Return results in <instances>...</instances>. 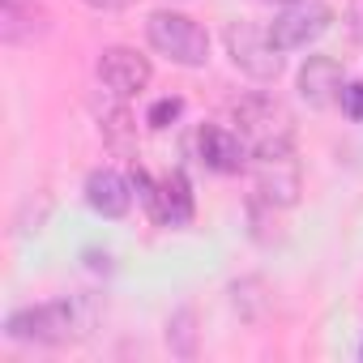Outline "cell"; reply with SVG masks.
<instances>
[{
    "mask_svg": "<svg viewBox=\"0 0 363 363\" xmlns=\"http://www.w3.org/2000/svg\"><path fill=\"white\" fill-rule=\"evenodd\" d=\"M342 111H346L350 120H363V82H350V86L342 90Z\"/></svg>",
    "mask_w": 363,
    "mask_h": 363,
    "instance_id": "15",
    "label": "cell"
},
{
    "mask_svg": "<svg viewBox=\"0 0 363 363\" xmlns=\"http://www.w3.org/2000/svg\"><path fill=\"white\" fill-rule=\"evenodd\" d=\"M197 154H201V162L210 167V171H218V175H235L244 162H248V141L240 137V133H231V128H223V124H206L201 133H197Z\"/></svg>",
    "mask_w": 363,
    "mask_h": 363,
    "instance_id": "9",
    "label": "cell"
},
{
    "mask_svg": "<svg viewBox=\"0 0 363 363\" xmlns=\"http://www.w3.org/2000/svg\"><path fill=\"white\" fill-rule=\"evenodd\" d=\"M235 124H240V137L248 141L252 154L274 150V145H291V116L269 94H252V99L235 103Z\"/></svg>",
    "mask_w": 363,
    "mask_h": 363,
    "instance_id": "3",
    "label": "cell"
},
{
    "mask_svg": "<svg viewBox=\"0 0 363 363\" xmlns=\"http://www.w3.org/2000/svg\"><path fill=\"white\" fill-rule=\"evenodd\" d=\"M179 111H184V99H158L145 120H150V128H167V124L179 120Z\"/></svg>",
    "mask_w": 363,
    "mask_h": 363,
    "instance_id": "14",
    "label": "cell"
},
{
    "mask_svg": "<svg viewBox=\"0 0 363 363\" xmlns=\"http://www.w3.org/2000/svg\"><path fill=\"white\" fill-rule=\"evenodd\" d=\"M350 30H354V39L363 43V0H350Z\"/></svg>",
    "mask_w": 363,
    "mask_h": 363,
    "instance_id": "17",
    "label": "cell"
},
{
    "mask_svg": "<svg viewBox=\"0 0 363 363\" xmlns=\"http://www.w3.org/2000/svg\"><path fill=\"white\" fill-rule=\"evenodd\" d=\"M227 52H231L235 69H244L252 82H274L282 73V52L274 48L269 30H257L252 22L227 26Z\"/></svg>",
    "mask_w": 363,
    "mask_h": 363,
    "instance_id": "5",
    "label": "cell"
},
{
    "mask_svg": "<svg viewBox=\"0 0 363 363\" xmlns=\"http://www.w3.org/2000/svg\"><path fill=\"white\" fill-rule=\"evenodd\" d=\"M329 26H333V9L325 0H291V5L274 18L269 39H274L278 52H299V48L316 43Z\"/></svg>",
    "mask_w": 363,
    "mask_h": 363,
    "instance_id": "4",
    "label": "cell"
},
{
    "mask_svg": "<svg viewBox=\"0 0 363 363\" xmlns=\"http://www.w3.org/2000/svg\"><path fill=\"white\" fill-rule=\"evenodd\" d=\"M82 5H90V9H103V13H116V9H128V5H137V0H82Z\"/></svg>",
    "mask_w": 363,
    "mask_h": 363,
    "instance_id": "16",
    "label": "cell"
},
{
    "mask_svg": "<svg viewBox=\"0 0 363 363\" xmlns=\"http://www.w3.org/2000/svg\"><path fill=\"white\" fill-rule=\"evenodd\" d=\"M197 316L189 312V308H179L171 320H167V346H171V354H179V359H193L197 354Z\"/></svg>",
    "mask_w": 363,
    "mask_h": 363,
    "instance_id": "13",
    "label": "cell"
},
{
    "mask_svg": "<svg viewBox=\"0 0 363 363\" xmlns=\"http://www.w3.org/2000/svg\"><path fill=\"white\" fill-rule=\"evenodd\" d=\"M99 82H103L111 94L128 99V94H137V90L150 86V60L137 56L133 48H107V52L99 56Z\"/></svg>",
    "mask_w": 363,
    "mask_h": 363,
    "instance_id": "8",
    "label": "cell"
},
{
    "mask_svg": "<svg viewBox=\"0 0 363 363\" xmlns=\"http://www.w3.org/2000/svg\"><path fill=\"white\" fill-rule=\"evenodd\" d=\"M133 189H137L133 179H124L120 171L103 167V171H90V179H86V201L103 218H124L128 206H133Z\"/></svg>",
    "mask_w": 363,
    "mask_h": 363,
    "instance_id": "10",
    "label": "cell"
},
{
    "mask_svg": "<svg viewBox=\"0 0 363 363\" xmlns=\"http://www.w3.org/2000/svg\"><path fill=\"white\" fill-rule=\"evenodd\" d=\"M145 39L154 52H162L171 65H184V69H201L210 60V35L184 18V13H171V9H158L150 13L145 22Z\"/></svg>",
    "mask_w": 363,
    "mask_h": 363,
    "instance_id": "2",
    "label": "cell"
},
{
    "mask_svg": "<svg viewBox=\"0 0 363 363\" xmlns=\"http://www.w3.org/2000/svg\"><path fill=\"white\" fill-rule=\"evenodd\" d=\"M48 30V13L35 5H22V0H5V13H0V35L9 43H22V39H35Z\"/></svg>",
    "mask_w": 363,
    "mask_h": 363,
    "instance_id": "12",
    "label": "cell"
},
{
    "mask_svg": "<svg viewBox=\"0 0 363 363\" xmlns=\"http://www.w3.org/2000/svg\"><path fill=\"white\" fill-rule=\"evenodd\" d=\"M257 193L269 206H295L299 201V162L291 154V145H274V150H257Z\"/></svg>",
    "mask_w": 363,
    "mask_h": 363,
    "instance_id": "6",
    "label": "cell"
},
{
    "mask_svg": "<svg viewBox=\"0 0 363 363\" xmlns=\"http://www.w3.org/2000/svg\"><path fill=\"white\" fill-rule=\"evenodd\" d=\"M86 333V316L73 299H56V303H39V308H22L5 320V337L13 342H35V346H60L69 337Z\"/></svg>",
    "mask_w": 363,
    "mask_h": 363,
    "instance_id": "1",
    "label": "cell"
},
{
    "mask_svg": "<svg viewBox=\"0 0 363 363\" xmlns=\"http://www.w3.org/2000/svg\"><path fill=\"white\" fill-rule=\"evenodd\" d=\"M342 65L329 56H308V65L299 69V99L308 107H329L342 99Z\"/></svg>",
    "mask_w": 363,
    "mask_h": 363,
    "instance_id": "11",
    "label": "cell"
},
{
    "mask_svg": "<svg viewBox=\"0 0 363 363\" xmlns=\"http://www.w3.org/2000/svg\"><path fill=\"white\" fill-rule=\"evenodd\" d=\"M133 184L141 189V197H145V206H150V214H154L158 223H167V227L193 223V193H189V179L179 175V171L167 175V179H158V184H154L145 171H137Z\"/></svg>",
    "mask_w": 363,
    "mask_h": 363,
    "instance_id": "7",
    "label": "cell"
},
{
    "mask_svg": "<svg viewBox=\"0 0 363 363\" xmlns=\"http://www.w3.org/2000/svg\"><path fill=\"white\" fill-rule=\"evenodd\" d=\"M282 5H291V0H282Z\"/></svg>",
    "mask_w": 363,
    "mask_h": 363,
    "instance_id": "18",
    "label": "cell"
}]
</instances>
